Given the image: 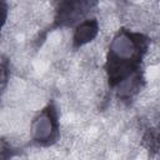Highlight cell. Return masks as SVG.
Listing matches in <instances>:
<instances>
[{
    "label": "cell",
    "instance_id": "obj_1",
    "mask_svg": "<svg viewBox=\"0 0 160 160\" xmlns=\"http://www.w3.org/2000/svg\"><path fill=\"white\" fill-rule=\"evenodd\" d=\"M150 41L142 32L120 28L109 45L104 65L108 86L125 105H130L145 86L144 58Z\"/></svg>",
    "mask_w": 160,
    "mask_h": 160
},
{
    "label": "cell",
    "instance_id": "obj_2",
    "mask_svg": "<svg viewBox=\"0 0 160 160\" xmlns=\"http://www.w3.org/2000/svg\"><path fill=\"white\" fill-rule=\"evenodd\" d=\"M60 136L59 115L55 102L50 100L31 122V139L39 146H51Z\"/></svg>",
    "mask_w": 160,
    "mask_h": 160
},
{
    "label": "cell",
    "instance_id": "obj_3",
    "mask_svg": "<svg viewBox=\"0 0 160 160\" xmlns=\"http://www.w3.org/2000/svg\"><path fill=\"white\" fill-rule=\"evenodd\" d=\"M98 2L99 0H54V21L51 30L71 28L80 24Z\"/></svg>",
    "mask_w": 160,
    "mask_h": 160
},
{
    "label": "cell",
    "instance_id": "obj_4",
    "mask_svg": "<svg viewBox=\"0 0 160 160\" xmlns=\"http://www.w3.org/2000/svg\"><path fill=\"white\" fill-rule=\"evenodd\" d=\"M141 145L151 155L160 152V114L149 116L142 126Z\"/></svg>",
    "mask_w": 160,
    "mask_h": 160
},
{
    "label": "cell",
    "instance_id": "obj_5",
    "mask_svg": "<svg viewBox=\"0 0 160 160\" xmlns=\"http://www.w3.org/2000/svg\"><path fill=\"white\" fill-rule=\"evenodd\" d=\"M99 34V22L95 18L85 19L76 25L72 35V49L78 50L81 46L92 41Z\"/></svg>",
    "mask_w": 160,
    "mask_h": 160
},
{
    "label": "cell",
    "instance_id": "obj_6",
    "mask_svg": "<svg viewBox=\"0 0 160 160\" xmlns=\"http://www.w3.org/2000/svg\"><path fill=\"white\" fill-rule=\"evenodd\" d=\"M8 71H9V62L5 59V56H2L1 60V89L4 91L5 86H6V81H8Z\"/></svg>",
    "mask_w": 160,
    "mask_h": 160
},
{
    "label": "cell",
    "instance_id": "obj_7",
    "mask_svg": "<svg viewBox=\"0 0 160 160\" xmlns=\"http://www.w3.org/2000/svg\"><path fill=\"white\" fill-rule=\"evenodd\" d=\"M1 5H2V25L6 21V11H8V5H6V0H1Z\"/></svg>",
    "mask_w": 160,
    "mask_h": 160
}]
</instances>
